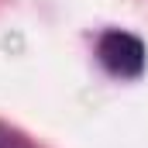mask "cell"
<instances>
[{
  "label": "cell",
  "mask_w": 148,
  "mask_h": 148,
  "mask_svg": "<svg viewBox=\"0 0 148 148\" xmlns=\"http://www.w3.org/2000/svg\"><path fill=\"white\" fill-rule=\"evenodd\" d=\"M97 55H100L103 69L117 79H138L145 73V45L131 31H121V28L103 31L97 38Z\"/></svg>",
  "instance_id": "6da1fadb"
},
{
  "label": "cell",
  "mask_w": 148,
  "mask_h": 148,
  "mask_svg": "<svg viewBox=\"0 0 148 148\" xmlns=\"http://www.w3.org/2000/svg\"><path fill=\"white\" fill-rule=\"evenodd\" d=\"M0 148H35L21 131H14V127H7V124H0Z\"/></svg>",
  "instance_id": "7a4b0ae2"
}]
</instances>
